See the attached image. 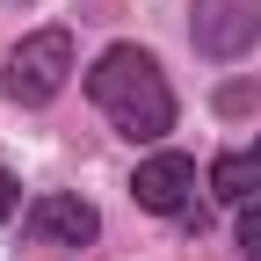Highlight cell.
Returning a JSON list of instances; mask_svg holds the SVG:
<instances>
[{"instance_id":"277c9868","label":"cell","mask_w":261,"mask_h":261,"mask_svg":"<svg viewBox=\"0 0 261 261\" xmlns=\"http://www.w3.org/2000/svg\"><path fill=\"white\" fill-rule=\"evenodd\" d=\"M189 189H196V160H189V152H152V160H138V174H130L138 211H160V218L181 211Z\"/></svg>"},{"instance_id":"9c48e42d","label":"cell","mask_w":261,"mask_h":261,"mask_svg":"<svg viewBox=\"0 0 261 261\" xmlns=\"http://www.w3.org/2000/svg\"><path fill=\"white\" fill-rule=\"evenodd\" d=\"M15 203H22V181H15L8 167H0V225H8V218H15Z\"/></svg>"},{"instance_id":"3957f363","label":"cell","mask_w":261,"mask_h":261,"mask_svg":"<svg viewBox=\"0 0 261 261\" xmlns=\"http://www.w3.org/2000/svg\"><path fill=\"white\" fill-rule=\"evenodd\" d=\"M189 37L203 58H240L261 37V0H196L189 8Z\"/></svg>"},{"instance_id":"ba28073f","label":"cell","mask_w":261,"mask_h":261,"mask_svg":"<svg viewBox=\"0 0 261 261\" xmlns=\"http://www.w3.org/2000/svg\"><path fill=\"white\" fill-rule=\"evenodd\" d=\"M240 254H247V261H261V196L240 211Z\"/></svg>"},{"instance_id":"52a82bcc","label":"cell","mask_w":261,"mask_h":261,"mask_svg":"<svg viewBox=\"0 0 261 261\" xmlns=\"http://www.w3.org/2000/svg\"><path fill=\"white\" fill-rule=\"evenodd\" d=\"M218 109H225V116L261 109V80H225V87H218Z\"/></svg>"},{"instance_id":"8992f818","label":"cell","mask_w":261,"mask_h":261,"mask_svg":"<svg viewBox=\"0 0 261 261\" xmlns=\"http://www.w3.org/2000/svg\"><path fill=\"white\" fill-rule=\"evenodd\" d=\"M211 196H218V203H254V196H261V138L247 152H225L211 167Z\"/></svg>"},{"instance_id":"6da1fadb","label":"cell","mask_w":261,"mask_h":261,"mask_svg":"<svg viewBox=\"0 0 261 261\" xmlns=\"http://www.w3.org/2000/svg\"><path fill=\"white\" fill-rule=\"evenodd\" d=\"M87 94H94V109H102L130 145H145L160 138V130H174V94H167V73L152 65V51L138 44H109L102 58H94V73H87Z\"/></svg>"},{"instance_id":"7a4b0ae2","label":"cell","mask_w":261,"mask_h":261,"mask_svg":"<svg viewBox=\"0 0 261 261\" xmlns=\"http://www.w3.org/2000/svg\"><path fill=\"white\" fill-rule=\"evenodd\" d=\"M65 73H73V37L65 29H37V37H22L8 51V94L15 102H51V94L65 87Z\"/></svg>"},{"instance_id":"5b68a950","label":"cell","mask_w":261,"mask_h":261,"mask_svg":"<svg viewBox=\"0 0 261 261\" xmlns=\"http://www.w3.org/2000/svg\"><path fill=\"white\" fill-rule=\"evenodd\" d=\"M29 232L51 240V247H87L102 232V218H94V203H80V196H37V203H29Z\"/></svg>"}]
</instances>
